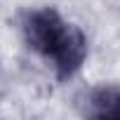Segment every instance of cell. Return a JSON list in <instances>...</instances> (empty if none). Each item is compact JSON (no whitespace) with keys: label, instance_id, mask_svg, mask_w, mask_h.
Segmentation results:
<instances>
[{"label":"cell","instance_id":"7a4b0ae2","mask_svg":"<svg viewBox=\"0 0 120 120\" xmlns=\"http://www.w3.org/2000/svg\"><path fill=\"white\" fill-rule=\"evenodd\" d=\"M85 113L99 120H120V87L101 85L87 94Z\"/></svg>","mask_w":120,"mask_h":120},{"label":"cell","instance_id":"6da1fadb","mask_svg":"<svg viewBox=\"0 0 120 120\" xmlns=\"http://www.w3.org/2000/svg\"><path fill=\"white\" fill-rule=\"evenodd\" d=\"M21 31L26 45L54 66L59 80L75 75L87 59L85 33L52 7L28 12L21 21Z\"/></svg>","mask_w":120,"mask_h":120}]
</instances>
